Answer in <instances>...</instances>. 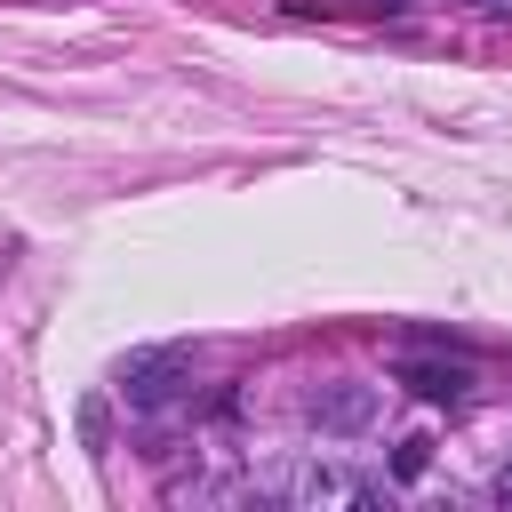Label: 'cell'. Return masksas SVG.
<instances>
[{
  "label": "cell",
  "mask_w": 512,
  "mask_h": 512,
  "mask_svg": "<svg viewBox=\"0 0 512 512\" xmlns=\"http://www.w3.org/2000/svg\"><path fill=\"white\" fill-rule=\"evenodd\" d=\"M312 424L320 432H368L376 424V384H320L312 392Z\"/></svg>",
  "instance_id": "cell-2"
},
{
  "label": "cell",
  "mask_w": 512,
  "mask_h": 512,
  "mask_svg": "<svg viewBox=\"0 0 512 512\" xmlns=\"http://www.w3.org/2000/svg\"><path fill=\"white\" fill-rule=\"evenodd\" d=\"M296 496H304V504H328V496H360V488H352L336 464H304V472H296Z\"/></svg>",
  "instance_id": "cell-4"
},
{
  "label": "cell",
  "mask_w": 512,
  "mask_h": 512,
  "mask_svg": "<svg viewBox=\"0 0 512 512\" xmlns=\"http://www.w3.org/2000/svg\"><path fill=\"white\" fill-rule=\"evenodd\" d=\"M184 392H192V360L184 352H128L120 360V400L128 408L152 416V408H176Z\"/></svg>",
  "instance_id": "cell-1"
},
{
  "label": "cell",
  "mask_w": 512,
  "mask_h": 512,
  "mask_svg": "<svg viewBox=\"0 0 512 512\" xmlns=\"http://www.w3.org/2000/svg\"><path fill=\"white\" fill-rule=\"evenodd\" d=\"M496 504H512V464H504V472H496Z\"/></svg>",
  "instance_id": "cell-7"
},
{
  "label": "cell",
  "mask_w": 512,
  "mask_h": 512,
  "mask_svg": "<svg viewBox=\"0 0 512 512\" xmlns=\"http://www.w3.org/2000/svg\"><path fill=\"white\" fill-rule=\"evenodd\" d=\"M424 456H432V440H400V480H416V472H424Z\"/></svg>",
  "instance_id": "cell-5"
},
{
  "label": "cell",
  "mask_w": 512,
  "mask_h": 512,
  "mask_svg": "<svg viewBox=\"0 0 512 512\" xmlns=\"http://www.w3.org/2000/svg\"><path fill=\"white\" fill-rule=\"evenodd\" d=\"M400 384L424 392V400H464L472 368H464V360H400Z\"/></svg>",
  "instance_id": "cell-3"
},
{
  "label": "cell",
  "mask_w": 512,
  "mask_h": 512,
  "mask_svg": "<svg viewBox=\"0 0 512 512\" xmlns=\"http://www.w3.org/2000/svg\"><path fill=\"white\" fill-rule=\"evenodd\" d=\"M80 432H88V448H104V400H88V408H80Z\"/></svg>",
  "instance_id": "cell-6"
}]
</instances>
